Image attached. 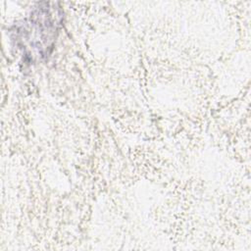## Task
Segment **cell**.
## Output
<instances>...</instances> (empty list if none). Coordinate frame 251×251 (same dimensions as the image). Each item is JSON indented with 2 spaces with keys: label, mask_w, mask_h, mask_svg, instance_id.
<instances>
[{
  "label": "cell",
  "mask_w": 251,
  "mask_h": 251,
  "mask_svg": "<svg viewBox=\"0 0 251 251\" xmlns=\"http://www.w3.org/2000/svg\"><path fill=\"white\" fill-rule=\"evenodd\" d=\"M50 3H40L27 21L15 28V41L23 54L29 60L48 56L54 44L61 16L59 9Z\"/></svg>",
  "instance_id": "cell-1"
}]
</instances>
